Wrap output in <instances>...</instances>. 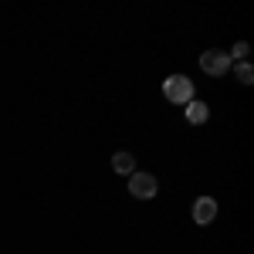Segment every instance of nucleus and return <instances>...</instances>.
Listing matches in <instances>:
<instances>
[{
	"instance_id": "nucleus-2",
	"label": "nucleus",
	"mask_w": 254,
	"mask_h": 254,
	"mask_svg": "<svg viewBox=\"0 0 254 254\" xmlns=\"http://www.w3.org/2000/svg\"><path fill=\"white\" fill-rule=\"evenodd\" d=\"M129 193L136 196V200H153L159 193V183L153 173H132L129 176Z\"/></svg>"
},
{
	"instance_id": "nucleus-3",
	"label": "nucleus",
	"mask_w": 254,
	"mask_h": 254,
	"mask_svg": "<svg viewBox=\"0 0 254 254\" xmlns=\"http://www.w3.org/2000/svg\"><path fill=\"white\" fill-rule=\"evenodd\" d=\"M200 68H203L207 75L220 78V75H227V71H231V58H227V51L210 48V51H203V55H200Z\"/></svg>"
},
{
	"instance_id": "nucleus-1",
	"label": "nucleus",
	"mask_w": 254,
	"mask_h": 254,
	"mask_svg": "<svg viewBox=\"0 0 254 254\" xmlns=\"http://www.w3.org/2000/svg\"><path fill=\"white\" fill-rule=\"evenodd\" d=\"M163 95L173 105H187L193 98V81L187 78V75H170V78L163 81Z\"/></svg>"
},
{
	"instance_id": "nucleus-6",
	"label": "nucleus",
	"mask_w": 254,
	"mask_h": 254,
	"mask_svg": "<svg viewBox=\"0 0 254 254\" xmlns=\"http://www.w3.org/2000/svg\"><path fill=\"white\" fill-rule=\"evenodd\" d=\"M112 170L122 173V176H132L136 173V156H132V153H116V156H112Z\"/></svg>"
},
{
	"instance_id": "nucleus-7",
	"label": "nucleus",
	"mask_w": 254,
	"mask_h": 254,
	"mask_svg": "<svg viewBox=\"0 0 254 254\" xmlns=\"http://www.w3.org/2000/svg\"><path fill=\"white\" fill-rule=\"evenodd\" d=\"M234 78L241 81V85H251V81H254V68L248 64V61H241V64L234 68Z\"/></svg>"
},
{
	"instance_id": "nucleus-5",
	"label": "nucleus",
	"mask_w": 254,
	"mask_h": 254,
	"mask_svg": "<svg viewBox=\"0 0 254 254\" xmlns=\"http://www.w3.org/2000/svg\"><path fill=\"white\" fill-rule=\"evenodd\" d=\"M207 116H210L207 102H196V98H190V102H187V122L200 126V122H207Z\"/></svg>"
},
{
	"instance_id": "nucleus-4",
	"label": "nucleus",
	"mask_w": 254,
	"mask_h": 254,
	"mask_svg": "<svg viewBox=\"0 0 254 254\" xmlns=\"http://www.w3.org/2000/svg\"><path fill=\"white\" fill-rule=\"evenodd\" d=\"M193 220L196 224H214L217 220V200L214 196H200L193 203Z\"/></svg>"
},
{
	"instance_id": "nucleus-8",
	"label": "nucleus",
	"mask_w": 254,
	"mask_h": 254,
	"mask_svg": "<svg viewBox=\"0 0 254 254\" xmlns=\"http://www.w3.org/2000/svg\"><path fill=\"white\" fill-rule=\"evenodd\" d=\"M248 51H251V44H248V41H237L234 51H231L227 58H231V61H234V58H248Z\"/></svg>"
}]
</instances>
